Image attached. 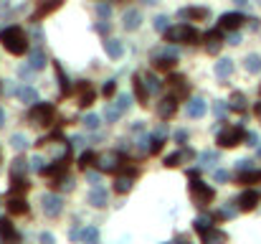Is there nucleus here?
<instances>
[{
  "label": "nucleus",
  "mask_w": 261,
  "mask_h": 244,
  "mask_svg": "<svg viewBox=\"0 0 261 244\" xmlns=\"http://www.w3.org/2000/svg\"><path fill=\"white\" fill-rule=\"evenodd\" d=\"M0 43H3V49L8 53H13V56H23L28 51V36L23 33V28H18V26H10L0 33Z\"/></svg>",
  "instance_id": "f257e3e1"
},
{
  "label": "nucleus",
  "mask_w": 261,
  "mask_h": 244,
  "mask_svg": "<svg viewBox=\"0 0 261 244\" xmlns=\"http://www.w3.org/2000/svg\"><path fill=\"white\" fill-rule=\"evenodd\" d=\"M198 38H200V33L193 26H185V23L165 31V41H170V43H198Z\"/></svg>",
  "instance_id": "f03ea898"
},
{
  "label": "nucleus",
  "mask_w": 261,
  "mask_h": 244,
  "mask_svg": "<svg viewBox=\"0 0 261 244\" xmlns=\"http://www.w3.org/2000/svg\"><path fill=\"white\" fill-rule=\"evenodd\" d=\"M190 196H193V201L200 204V206H208L213 201V188L208 183H203V181H193L190 183Z\"/></svg>",
  "instance_id": "7ed1b4c3"
},
{
  "label": "nucleus",
  "mask_w": 261,
  "mask_h": 244,
  "mask_svg": "<svg viewBox=\"0 0 261 244\" xmlns=\"http://www.w3.org/2000/svg\"><path fill=\"white\" fill-rule=\"evenodd\" d=\"M31 122L33 125H51V117H53V107L46 105V102H36L31 107V112H28Z\"/></svg>",
  "instance_id": "20e7f679"
},
{
  "label": "nucleus",
  "mask_w": 261,
  "mask_h": 244,
  "mask_svg": "<svg viewBox=\"0 0 261 244\" xmlns=\"http://www.w3.org/2000/svg\"><path fill=\"white\" fill-rule=\"evenodd\" d=\"M246 140L244 127H226L223 132H218V145L221 148H236L238 142Z\"/></svg>",
  "instance_id": "39448f33"
},
{
  "label": "nucleus",
  "mask_w": 261,
  "mask_h": 244,
  "mask_svg": "<svg viewBox=\"0 0 261 244\" xmlns=\"http://www.w3.org/2000/svg\"><path fill=\"white\" fill-rule=\"evenodd\" d=\"M124 163V155L122 153H107L99 158V171H107V173H117Z\"/></svg>",
  "instance_id": "423d86ee"
},
{
  "label": "nucleus",
  "mask_w": 261,
  "mask_h": 244,
  "mask_svg": "<svg viewBox=\"0 0 261 244\" xmlns=\"http://www.w3.org/2000/svg\"><path fill=\"white\" fill-rule=\"evenodd\" d=\"M41 204H43V214H46V216H59L61 214V206H64L61 196H56V193H46Z\"/></svg>",
  "instance_id": "0eeeda50"
},
{
  "label": "nucleus",
  "mask_w": 261,
  "mask_h": 244,
  "mask_svg": "<svg viewBox=\"0 0 261 244\" xmlns=\"http://www.w3.org/2000/svg\"><path fill=\"white\" fill-rule=\"evenodd\" d=\"M261 201V193L259 191H244L241 196H238V209L241 211H251V209H256V204Z\"/></svg>",
  "instance_id": "6e6552de"
},
{
  "label": "nucleus",
  "mask_w": 261,
  "mask_h": 244,
  "mask_svg": "<svg viewBox=\"0 0 261 244\" xmlns=\"http://www.w3.org/2000/svg\"><path fill=\"white\" fill-rule=\"evenodd\" d=\"M244 20H246V18H244L241 13H223L221 20H218V28H221V31H236L238 26L244 23Z\"/></svg>",
  "instance_id": "1a4fd4ad"
},
{
  "label": "nucleus",
  "mask_w": 261,
  "mask_h": 244,
  "mask_svg": "<svg viewBox=\"0 0 261 244\" xmlns=\"http://www.w3.org/2000/svg\"><path fill=\"white\" fill-rule=\"evenodd\" d=\"M200 239H203V244H226V242H228L226 231L215 229V227H211V229H206V231H200Z\"/></svg>",
  "instance_id": "9d476101"
},
{
  "label": "nucleus",
  "mask_w": 261,
  "mask_h": 244,
  "mask_svg": "<svg viewBox=\"0 0 261 244\" xmlns=\"http://www.w3.org/2000/svg\"><path fill=\"white\" fill-rule=\"evenodd\" d=\"M0 237H3L8 244H18L20 242V234L16 231V227L10 224L8 219H0Z\"/></svg>",
  "instance_id": "9b49d317"
},
{
  "label": "nucleus",
  "mask_w": 261,
  "mask_h": 244,
  "mask_svg": "<svg viewBox=\"0 0 261 244\" xmlns=\"http://www.w3.org/2000/svg\"><path fill=\"white\" fill-rule=\"evenodd\" d=\"M167 87L173 89V97H175V99H180V97L188 94V84H185V79H183L180 74H173V76H170V79H167Z\"/></svg>",
  "instance_id": "f8f14e48"
},
{
  "label": "nucleus",
  "mask_w": 261,
  "mask_h": 244,
  "mask_svg": "<svg viewBox=\"0 0 261 244\" xmlns=\"http://www.w3.org/2000/svg\"><path fill=\"white\" fill-rule=\"evenodd\" d=\"M109 201V196H107V188H101V186H94L92 191H89V204L101 209V206H107Z\"/></svg>",
  "instance_id": "ddd939ff"
},
{
  "label": "nucleus",
  "mask_w": 261,
  "mask_h": 244,
  "mask_svg": "<svg viewBox=\"0 0 261 244\" xmlns=\"http://www.w3.org/2000/svg\"><path fill=\"white\" fill-rule=\"evenodd\" d=\"M175 109H178V99L170 94V97H165L163 102H160V107H157V115H160L163 120H167V117L175 115Z\"/></svg>",
  "instance_id": "4468645a"
},
{
  "label": "nucleus",
  "mask_w": 261,
  "mask_h": 244,
  "mask_svg": "<svg viewBox=\"0 0 261 244\" xmlns=\"http://www.w3.org/2000/svg\"><path fill=\"white\" fill-rule=\"evenodd\" d=\"M134 94H137V102L140 105H147V97H150V87H147L145 82H142V76L137 74V76H134Z\"/></svg>",
  "instance_id": "2eb2a0df"
},
{
  "label": "nucleus",
  "mask_w": 261,
  "mask_h": 244,
  "mask_svg": "<svg viewBox=\"0 0 261 244\" xmlns=\"http://www.w3.org/2000/svg\"><path fill=\"white\" fill-rule=\"evenodd\" d=\"M8 211H10V214H28V204H26V198H20V196H10V198H8Z\"/></svg>",
  "instance_id": "dca6fc26"
},
{
  "label": "nucleus",
  "mask_w": 261,
  "mask_h": 244,
  "mask_svg": "<svg viewBox=\"0 0 261 244\" xmlns=\"http://www.w3.org/2000/svg\"><path fill=\"white\" fill-rule=\"evenodd\" d=\"M61 5V0H49V3H41V8L33 13V20H41L43 16H49V13H53L56 8Z\"/></svg>",
  "instance_id": "f3484780"
},
{
  "label": "nucleus",
  "mask_w": 261,
  "mask_h": 244,
  "mask_svg": "<svg viewBox=\"0 0 261 244\" xmlns=\"http://www.w3.org/2000/svg\"><path fill=\"white\" fill-rule=\"evenodd\" d=\"M140 23H142L140 10H127V13H124V28L134 31V28H140Z\"/></svg>",
  "instance_id": "a211bd4d"
},
{
  "label": "nucleus",
  "mask_w": 261,
  "mask_h": 244,
  "mask_svg": "<svg viewBox=\"0 0 261 244\" xmlns=\"http://www.w3.org/2000/svg\"><path fill=\"white\" fill-rule=\"evenodd\" d=\"M206 115V102L203 99H193V102H188V117H203Z\"/></svg>",
  "instance_id": "6ab92c4d"
},
{
  "label": "nucleus",
  "mask_w": 261,
  "mask_h": 244,
  "mask_svg": "<svg viewBox=\"0 0 261 244\" xmlns=\"http://www.w3.org/2000/svg\"><path fill=\"white\" fill-rule=\"evenodd\" d=\"M180 16L193 18V20H203V18H208V10L206 8H183V10H180Z\"/></svg>",
  "instance_id": "aec40b11"
},
{
  "label": "nucleus",
  "mask_w": 261,
  "mask_h": 244,
  "mask_svg": "<svg viewBox=\"0 0 261 244\" xmlns=\"http://www.w3.org/2000/svg\"><path fill=\"white\" fill-rule=\"evenodd\" d=\"M231 71H233V61H231V59H221L218 64H215V74H218L221 79L231 76Z\"/></svg>",
  "instance_id": "412c9836"
},
{
  "label": "nucleus",
  "mask_w": 261,
  "mask_h": 244,
  "mask_svg": "<svg viewBox=\"0 0 261 244\" xmlns=\"http://www.w3.org/2000/svg\"><path fill=\"white\" fill-rule=\"evenodd\" d=\"M246 71H251V74H259L261 71V56H256V53H251V56H246Z\"/></svg>",
  "instance_id": "4be33fe9"
},
{
  "label": "nucleus",
  "mask_w": 261,
  "mask_h": 244,
  "mask_svg": "<svg viewBox=\"0 0 261 244\" xmlns=\"http://www.w3.org/2000/svg\"><path fill=\"white\" fill-rule=\"evenodd\" d=\"M53 69H56V74H59V84H61V94H66L71 89V84H69V76H64V69H61V64L56 61L53 64Z\"/></svg>",
  "instance_id": "5701e85b"
},
{
  "label": "nucleus",
  "mask_w": 261,
  "mask_h": 244,
  "mask_svg": "<svg viewBox=\"0 0 261 244\" xmlns=\"http://www.w3.org/2000/svg\"><path fill=\"white\" fill-rule=\"evenodd\" d=\"M173 66H175V56H157L155 59V69H160V71H167Z\"/></svg>",
  "instance_id": "b1692460"
},
{
  "label": "nucleus",
  "mask_w": 261,
  "mask_h": 244,
  "mask_svg": "<svg viewBox=\"0 0 261 244\" xmlns=\"http://www.w3.org/2000/svg\"><path fill=\"white\" fill-rule=\"evenodd\" d=\"M238 181H241V183H259L261 181V171H244L241 175H238Z\"/></svg>",
  "instance_id": "393cba45"
},
{
  "label": "nucleus",
  "mask_w": 261,
  "mask_h": 244,
  "mask_svg": "<svg viewBox=\"0 0 261 244\" xmlns=\"http://www.w3.org/2000/svg\"><path fill=\"white\" fill-rule=\"evenodd\" d=\"M104 49H107V53H109L112 59H119V56H122V43H119V41H114V38L107 41V43H104Z\"/></svg>",
  "instance_id": "a878e982"
},
{
  "label": "nucleus",
  "mask_w": 261,
  "mask_h": 244,
  "mask_svg": "<svg viewBox=\"0 0 261 244\" xmlns=\"http://www.w3.org/2000/svg\"><path fill=\"white\" fill-rule=\"evenodd\" d=\"M183 158H188V155H185V150L170 153L167 158H165V165H167V168H175V165H180V160H183Z\"/></svg>",
  "instance_id": "bb28decb"
},
{
  "label": "nucleus",
  "mask_w": 261,
  "mask_h": 244,
  "mask_svg": "<svg viewBox=\"0 0 261 244\" xmlns=\"http://www.w3.org/2000/svg\"><path fill=\"white\" fill-rule=\"evenodd\" d=\"M114 188H117V193H127L130 188H132V175H127V178H124V175H119Z\"/></svg>",
  "instance_id": "cd10ccee"
},
{
  "label": "nucleus",
  "mask_w": 261,
  "mask_h": 244,
  "mask_svg": "<svg viewBox=\"0 0 261 244\" xmlns=\"http://www.w3.org/2000/svg\"><path fill=\"white\" fill-rule=\"evenodd\" d=\"M82 239H84V242H89V244H97V239H99V231H97L94 227H86V229L82 231Z\"/></svg>",
  "instance_id": "c85d7f7f"
},
{
  "label": "nucleus",
  "mask_w": 261,
  "mask_h": 244,
  "mask_svg": "<svg viewBox=\"0 0 261 244\" xmlns=\"http://www.w3.org/2000/svg\"><path fill=\"white\" fill-rule=\"evenodd\" d=\"M18 94H20V99H28V102H38V94H36V89H33V87H23V89H20Z\"/></svg>",
  "instance_id": "c756f323"
},
{
  "label": "nucleus",
  "mask_w": 261,
  "mask_h": 244,
  "mask_svg": "<svg viewBox=\"0 0 261 244\" xmlns=\"http://www.w3.org/2000/svg\"><path fill=\"white\" fill-rule=\"evenodd\" d=\"M92 163H94V153H92V150H86V153L82 155V158H79V165H82L84 171H86V168H89V165H92Z\"/></svg>",
  "instance_id": "7c9ffc66"
},
{
  "label": "nucleus",
  "mask_w": 261,
  "mask_h": 244,
  "mask_svg": "<svg viewBox=\"0 0 261 244\" xmlns=\"http://www.w3.org/2000/svg\"><path fill=\"white\" fill-rule=\"evenodd\" d=\"M31 66H33V69H43V53L41 51L31 53Z\"/></svg>",
  "instance_id": "2f4dec72"
},
{
  "label": "nucleus",
  "mask_w": 261,
  "mask_h": 244,
  "mask_svg": "<svg viewBox=\"0 0 261 244\" xmlns=\"http://www.w3.org/2000/svg\"><path fill=\"white\" fill-rule=\"evenodd\" d=\"M211 227H213L211 219H206V216H198V219H196V229H198V231H206V229H211Z\"/></svg>",
  "instance_id": "473e14b6"
},
{
  "label": "nucleus",
  "mask_w": 261,
  "mask_h": 244,
  "mask_svg": "<svg viewBox=\"0 0 261 244\" xmlns=\"http://www.w3.org/2000/svg\"><path fill=\"white\" fill-rule=\"evenodd\" d=\"M84 125H86V130H97V127H99V117H97V115H86Z\"/></svg>",
  "instance_id": "72a5a7b5"
},
{
  "label": "nucleus",
  "mask_w": 261,
  "mask_h": 244,
  "mask_svg": "<svg viewBox=\"0 0 261 244\" xmlns=\"http://www.w3.org/2000/svg\"><path fill=\"white\" fill-rule=\"evenodd\" d=\"M26 168H28L26 160H16V165H13L10 171H13V175H23V173H26Z\"/></svg>",
  "instance_id": "f704fd0d"
},
{
  "label": "nucleus",
  "mask_w": 261,
  "mask_h": 244,
  "mask_svg": "<svg viewBox=\"0 0 261 244\" xmlns=\"http://www.w3.org/2000/svg\"><path fill=\"white\" fill-rule=\"evenodd\" d=\"M119 115H122V109H119L117 105H114V107H107V120H109V122H114Z\"/></svg>",
  "instance_id": "c9c22d12"
},
{
  "label": "nucleus",
  "mask_w": 261,
  "mask_h": 244,
  "mask_svg": "<svg viewBox=\"0 0 261 244\" xmlns=\"http://www.w3.org/2000/svg\"><path fill=\"white\" fill-rule=\"evenodd\" d=\"M10 142H13V148H16V150H23L28 140H26L23 135H13V140H10Z\"/></svg>",
  "instance_id": "e433bc0d"
},
{
  "label": "nucleus",
  "mask_w": 261,
  "mask_h": 244,
  "mask_svg": "<svg viewBox=\"0 0 261 244\" xmlns=\"http://www.w3.org/2000/svg\"><path fill=\"white\" fill-rule=\"evenodd\" d=\"M147 82H150V92H160V87H163V84H160V79H157V76H152V74H150V76H147Z\"/></svg>",
  "instance_id": "4c0bfd02"
},
{
  "label": "nucleus",
  "mask_w": 261,
  "mask_h": 244,
  "mask_svg": "<svg viewBox=\"0 0 261 244\" xmlns=\"http://www.w3.org/2000/svg\"><path fill=\"white\" fill-rule=\"evenodd\" d=\"M130 102H132V99H130V94H122L119 99H117V107L122 109V112H124V109H127L130 107Z\"/></svg>",
  "instance_id": "58836bf2"
},
{
  "label": "nucleus",
  "mask_w": 261,
  "mask_h": 244,
  "mask_svg": "<svg viewBox=\"0 0 261 244\" xmlns=\"http://www.w3.org/2000/svg\"><path fill=\"white\" fill-rule=\"evenodd\" d=\"M155 26H157V31H167V18L165 16H157L155 18Z\"/></svg>",
  "instance_id": "ea45409f"
},
{
  "label": "nucleus",
  "mask_w": 261,
  "mask_h": 244,
  "mask_svg": "<svg viewBox=\"0 0 261 244\" xmlns=\"http://www.w3.org/2000/svg\"><path fill=\"white\" fill-rule=\"evenodd\" d=\"M233 109H244L246 105H244V94H233V105H231Z\"/></svg>",
  "instance_id": "a19ab883"
},
{
  "label": "nucleus",
  "mask_w": 261,
  "mask_h": 244,
  "mask_svg": "<svg viewBox=\"0 0 261 244\" xmlns=\"http://www.w3.org/2000/svg\"><path fill=\"white\" fill-rule=\"evenodd\" d=\"M114 89H117V84H114V82H107L101 92H104V97H112V94H114Z\"/></svg>",
  "instance_id": "79ce46f5"
},
{
  "label": "nucleus",
  "mask_w": 261,
  "mask_h": 244,
  "mask_svg": "<svg viewBox=\"0 0 261 244\" xmlns=\"http://www.w3.org/2000/svg\"><path fill=\"white\" fill-rule=\"evenodd\" d=\"M150 142H152V145H150V153H157V150L163 148V140H160V138H150Z\"/></svg>",
  "instance_id": "37998d69"
},
{
  "label": "nucleus",
  "mask_w": 261,
  "mask_h": 244,
  "mask_svg": "<svg viewBox=\"0 0 261 244\" xmlns=\"http://www.w3.org/2000/svg\"><path fill=\"white\" fill-rule=\"evenodd\" d=\"M185 140H188V130H178V132H175V142H180V145H183Z\"/></svg>",
  "instance_id": "c03bdc74"
},
{
  "label": "nucleus",
  "mask_w": 261,
  "mask_h": 244,
  "mask_svg": "<svg viewBox=\"0 0 261 244\" xmlns=\"http://www.w3.org/2000/svg\"><path fill=\"white\" fill-rule=\"evenodd\" d=\"M97 13H99L101 18H109V13H112V10H109V5H99V8H97Z\"/></svg>",
  "instance_id": "a18cd8bd"
},
{
  "label": "nucleus",
  "mask_w": 261,
  "mask_h": 244,
  "mask_svg": "<svg viewBox=\"0 0 261 244\" xmlns=\"http://www.w3.org/2000/svg\"><path fill=\"white\" fill-rule=\"evenodd\" d=\"M228 178H231L228 171H218V173H215V181H228Z\"/></svg>",
  "instance_id": "49530a36"
},
{
  "label": "nucleus",
  "mask_w": 261,
  "mask_h": 244,
  "mask_svg": "<svg viewBox=\"0 0 261 244\" xmlns=\"http://www.w3.org/2000/svg\"><path fill=\"white\" fill-rule=\"evenodd\" d=\"M41 244H53V237L51 234H41Z\"/></svg>",
  "instance_id": "de8ad7c7"
},
{
  "label": "nucleus",
  "mask_w": 261,
  "mask_h": 244,
  "mask_svg": "<svg viewBox=\"0 0 261 244\" xmlns=\"http://www.w3.org/2000/svg\"><path fill=\"white\" fill-rule=\"evenodd\" d=\"M246 142H248V145H256V135H254V132H248V135H246Z\"/></svg>",
  "instance_id": "09e8293b"
},
{
  "label": "nucleus",
  "mask_w": 261,
  "mask_h": 244,
  "mask_svg": "<svg viewBox=\"0 0 261 244\" xmlns=\"http://www.w3.org/2000/svg\"><path fill=\"white\" fill-rule=\"evenodd\" d=\"M3 122H5V112L0 109V127H3Z\"/></svg>",
  "instance_id": "8fccbe9b"
},
{
  "label": "nucleus",
  "mask_w": 261,
  "mask_h": 244,
  "mask_svg": "<svg viewBox=\"0 0 261 244\" xmlns=\"http://www.w3.org/2000/svg\"><path fill=\"white\" fill-rule=\"evenodd\" d=\"M233 3H238V5H246V3H248V0H233Z\"/></svg>",
  "instance_id": "3c124183"
},
{
  "label": "nucleus",
  "mask_w": 261,
  "mask_h": 244,
  "mask_svg": "<svg viewBox=\"0 0 261 244\" xmlns=\"http://www.w3.org/2000/svg\"><path fill=\"white\" fill-rule=\"evenodd\" d=\"M145 3H157V0H145Z\"/></svg>",
  "instance_id": "603ef678"
}]
</instances>
